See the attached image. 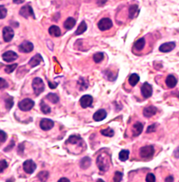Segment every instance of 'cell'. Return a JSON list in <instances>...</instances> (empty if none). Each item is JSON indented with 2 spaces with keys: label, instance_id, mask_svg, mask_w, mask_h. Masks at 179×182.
<instances>
[{
  "label": "cell",
  "instance_id": "6da1fadb",
  "mask_svg": "<svg viewBox=\"0 0 179 182\" xmlns=\"http://www.w3.org/2000/svg\"><path fill=\"white\" fill-rule=\"evenodd\" d=\"M32 88H33V90L34 94H36L37 96L39 95L40 94H42V92L45 91V84L43 81H42V79H40L39 77H36L33 79L32 81Z\"/></svg>",
  "mask_w": 179,
  "mask_h": 182
},
{
  "label": "cell",
  "instance_id": "7a4b0ae2",
  "mask_svg": "<svg viewBox=\"0 0 179 182\" xmlns=\"http://www.w3.org/2000/svg\"><path fill=\"white\" fill-rule=\"evenodd\" d=\"M96 164L101 171H106L109 169V160L106 156L103 155V154L98 156L96 160Z\"/></svg>",
  "mask_w": 179,
  "mask_h": 182
},
{
  "label": "cell",
  "instance_id": "3957f363",
  "mask_svg": "<svg viewBox=\"0 0 179 182\" xmlns=\"http://www.w3.org/2000/svg\"><path fill=\"white\" fill-rule=\"evenodd\" d=\"M155 149L152 145L141 147L140 149V156L143 159H150L154 155Z\"/></svg>",
  "mask_w": 179,
  "mask_h": 182
},
{
  "label": "cell",
  "instance_id": "277c9868",
  "mask_svg": "<svg viewBox=\"0 0 179 182\" xmlns=\"http://www.w3.org/2000/svg\"><path fill=\"white\" fill-rule=\"evenodd\" d=\"M34 106V102L30 99H24L19 101L18 106L20 110L23 111H30Z\"/></svg>",
  "mask_w": 179,
  "mask_h": 182
},
{
  "label": "cell",
  "instance_id": "5b68a950",
  "mask_svg": "<svg viewBox=\"0 0 179 182\" xmlns=\"http://www.w3.org/2000/svg\"><path fill=\"white\" fill-rule=\"evenodd\" d=\"M97 27L100 31H106L113 27V22L109 18H103L98 22Z\"/></svg>",
  "mask_w": 179,
  "mask_h": 182
},
{
  "label": "cell",
  "instance_id": "8992f818",
  "mask_svg": "<svg viewBox=\"0 0 179 182\" xmlns=\"http://www.w3.org/2000/svg\"><path fill=\"white\" fill-rule=\"evenodd\" d=\"M23 169L24 171L28 174H32L34 173V171L36 170L37 165L32 159L26 160L23 163Z\"/></svg>",
  "mask_w": 179,
  "mask_h": 182
},
{
  "label": "cell",
  "instance_id": "52a82bcc",
  "mask_svg": "<svg viewBox=\"0 0 179 182\" xmlns=\"http://www.w3.org/2000/svg\"><path fill=\"white\" fill-rule=\"evenodd\" d=\"M19 14L26 19H27L29 17L35 18L33 9H32V7L29 5V4H26V5L23 6L21 9H20Z\"/></svg>",
  "mask_w": 179,
  "mask_h": 182
},
{
  "label": "cell",
  "instance_id": "ba28073f",
  "mask_svg": "<svg viewBox=\"0 0 179 182\" xmlns=\"http://www.w3.org/2000/svg\"><path fill=\"white\" fill-rule=\"evenodd\" d=\"M141 94L143 96L145 99H148L152 96L153 94V87L148 82H145L141 86Z\"/></svg>",
  "mask_w": 179,
  "mask_h": 182
},
{
  "label": "cell",
  "instance_id": "9c48e42d",
  "mask_svg": "<svg viewBox=\"0 0 179 182\" xmlns=\"http://www.w3.org/2000/svg\"><path fill=\"white\" fill-rule=\"evenodd\" d=\"M93 101V98L89 94L82 96L80 99V104L83 109H86L87 107L91 106Z\"/></svg>",
  "mask_w": 179,
  "mask_h": 182
},
{
  "label": "cell",
  "instance_id": "30bf717a",
  "mask_svg": "<svg viewBox=\"0 0 179 182\" xmlns=\"http://www.w3.org/2000/svg\"><path fill=\"white\" fill-rule=\"evenodd\" d=\"M14 36V30L10 27H5L3 29V38L5 42H9L12 40Z\"/></svg>",
  "mask_w": 179,
  "mask_h": 182
},
{
  "label": "cell",
  "instance_id": "8fae6325",
  "mask_svg": "<svg viewBox=\"0 0 179 182\" xmlns=\"http://www.w3.org/2000/svg\"><path fill=\"white\" fill-rule=\"evenodd\" d=\"M54 121L50 119H42L40 121L39 126L42 130L44 131H49L50 129L53 128L54 126Z\"/></svg>",
  "mask_w": 179,
  "mask_h": 182
},
{
  "label": "cell",
  "instance_id": "7c38bea8",
  "mask_svg": "<svg viewBox=\"0 0 179 182\" xmlns=\"http://www.w3.org/2000/svg\"><path fill=\"white\" fill-rule=\"evenodd\" d=\"M34 49V45L32 42L24 41L19 46V50L23 53H29Z\"/></svg>",
  "mask_w": 179,
  "mask_h": 182
},
{
  "label": "cell",
  "instance_id": "4fadbf2b",
  "mask_svg": "<svg viewBox=\"0 0 179 182\" xmlns=\"http://www.w3.org/2000/svg\"><path fill=\"white\" fill-rule=\"evenodd\" d=\"M83 143L82 139L79 135H71L70 136L67 140L65 141L66 144H70V145H79L81 146Z\"/></svg>",
  "mask_w": 179,
  "mask_h": 182
},
{
  "label": "cell",
  "instance_id": "5bb4252c",
  "mask_svg": "<svg viewBox=\"0 0 179 182\" xmlns=\"http://www.w3.org/2000/svg\"><path fill=\"white\" fill-rule=\"evenodd\" d=\"M176 47V43L173 42H166L163 44H161L159 47V51L161 52H163V53H167V52H170L173 49H175Z\"/></svg>",
  "mask_w": 179,
  "mask_h": 182
},
{
  "label": "cell",
  "instance_id": "9a60e30c",
  "mask_svg": "<svg viewBox=\"0 0 179 182\" xmlns=\"http://www.w3.org/2000/svg\"><path fill=\"white\" fill-rule=\"evenodd\" d=\"M18 57L17 53L13 51H7L2 54V59L7 62H12L16 60Z\"/></svg>",
  "mask_w": 179,
  "mask_h": 182
},
{
  "label": "cell",
  "instance_id": "2e32d148",
  "mask_svg": "<svg viewBox=\"0 0 179 182\" xmlns=\"http://www.w3.org/2000/svg\"><path fill=\"white\" fill-rule=\"evenodd\" d=\"M143 129V124L139 121H137L136 123L133 124L132 127L133 136L134 137L139 136L140 134L142 133Z\"/></svg>",
  "mask_w": 179,
  "mask_h": 182
},
{
  "label": "cell",
  "instance_id": "e0dca14e",
  "mask_svg": "<svg viewBox=\"0 0 179 182\" xmlns=\"http://www.w3.org/2000/svg\"><path fill=\"white\" fill-rule=\"evenodd\" d=\"M107 117V112L105 109H101L97 110L93 115V119L96 121H101Z\"/></svg>",
  "mask_w": 179,
  "mask_h": 182
},
{
  "label": "cell",
  "instance_id": "ac0fdd59",
  "mask_svg": "<svg viewBox=\"0 0 179 182\" xmlns=\"http://www.w3.org/2000/svg\"><path fill=\"white\" fill-rule=\"evenodd\" d=\"M156 113H157V108L153 106L145 107L143 111V116L146 118H150V117L154 116Z\"/></svg>",
  "mask_w": 179,
  "mask_h": 182
},
{
  "label": "cell",
  "instance_id": "d6986e66",
  "mask_svg": "<svg viewBox=\"0 0 179 182\" xmlns=\"http://www.w3.org/2000/svg\"><path fill=\"white\" fill-rule=\"evenodd\" d=\"M177 83H178L177 79H176V77L173 76V74H169L166 79V86L170 89L174 88V87L176 86V84H177Z\"/></svg>",
  "mask_w": 179,
  "mask_h": 182
},
{
  "label": "cell",
  "instance_id": "ffe728a7",
  "mask_svg": "<svg viewBox=\"0 0 179 182\" xmlns=\"http://www.w3.org/2000/svg\"><path fill=\"white\" fill-rule=\"evenodd\" d=\"M42 61H43V59H42V56L39 54H37L36 55L32 57V59L29 61V64L32 67H35L38 66Z\"/></svg>",
  "mask_w": 179,
  "mask_h": 182
},
{
  "label": "cell",
  "instance_id": "44dd1931",
  "mask_svg": "<svg viewBox=\"0 0 179 182\" xmlns=\"http://www.w3.org/2000/svg\"><path fill=\"white\" fill-rule=\"evenodd\" d=\"M91 159L89 157L85 156L84 158H82L80 161V166L81 167V169H87L89 168L91 165Z\"/></svg>",
  "mask_w": 179,
  "mask_h": 182
},
{
  "label": "cell",
  "instance_id": "7402d4cb",
  "mask_svg": "<svg viewBox=\"0 0 179 182\" xmlns=\"http://www.w3.org/2000/svg\"><path fill=\"white\" fill-rule=\"evenodd\" d=\"M49 33L52 37H59L61 35V30H60L59 27L52 25L49 28Z\"/></svg>",
  "mask_w": 179,
  "mask_h": 182
},
{
  "label": "cell",
  "instance_id": "603a6c76",
  "mask_svg": "<svg viewBox=\"0 0 179 182\" xmlns=\"http://www.w3.org/2000/svg\"><path fill=\"white\" fill-rule=\"evenodd\" d=\"M76 20L72 17H68L64 23V27L66 29H72L75 26Z\"/></svg>",
  "mask_w": 179,
  "mask_h": 182
},
{
  "label": "cell",
  "instance_id": "cb8c5ba5",
  "mask_svg": "<svg viewBox=\"0 0 179 182\" xmlns=\"http://www.w3.org/2000/svg\"><path fill=\"white\" fill-rule=\"evenodd\" d=\"M140 81V76H138V74L133 73L130 76L129 79H128V82L129 84L132 86H135Z\"/></svg>",
  "mask_w": 179,
  "mask_h": 182
},
{
  "label": "cell",
  "instance_id": "d4e9b609",
  "mask_svg": "<svg viewBox=\"0 0 179 182\" xmlns=\"http://www.w3.org/2000/svg\"><path fill=\"white\" fill-rule=\"evenodd\" d=\"M145 44V40L144 38H140L138 39L134 43V48L137 51H141L144 48Z\"/></svg>",
  "mask_w": 179,
  "mask_h": 182
},
{
  "label": "cell",
  "instance_id": "484cf974",
  "mask_svg": "<svg viewBox=\"0 0 179 182\" xmlns=\"http://www.w3.org/2000/svg\"><path fill=\"white\" fill-rule=\"evenodd\" d=\"M138 14V6L137 4L131 5L129 8V17L130 19H133Z\"/></svg>",
  "mask_w": 179,
  "mask_h": 182
},
{
  "label": "cell",
  "instance_id": "4316f807",
  "mask_svg": "<svg viewBox=\"0 0 179 182\" xmlns=\"http://www.w3.org/2000/svg\"><path fill=\"white\" fill-rule=\"evenodd\" d=\"M87 24L85 23V21H82L81 23L80 24V25L78 26L76 32H75V35H80V34H82L84 33V32L87 30Z\"/></svg>",
  "mask_w": 179,
  "mask_h": 182
},
{
  "label": "cell",
  "instance_id": "83f0119b",
  "mask_svg": "<svg viewBox=\"0 0 179 182\" xmlns=\"http://www.w3.org/2000/svg\"><path fill=\"white\" fill-rule=\"evenodd\" d=\"M129 154L130 151L126 149H123L121 150L119 153V159L121 161H127L128 158H129Z\"/></svg>",
  "mask_w": 179,
  "mask_h": 182
},
{
  "label": "cell",
  "instance_id": "f1b7e54d",
  "mask_svg": "<svg viewBox=\"0 0 179 182\" xmlns=\"http://www.w3.org/2000/svg\"><path fill=\"white\" fill-rule=\"evenodd\" d=\"M100 133H101L102 135L108 137H113L115 134L114 130L110 128V127H108V128L105 129H102V130H100Z\"/></svg>",
  "mask_w": 179,
  "mask_h": 182
},
{
  "label": "cell",
  "instance_id": "f546056e",
  "mask_svg": "<svg viewBox=\"0 0 179 182\" xmlns=\"http://www.w3.org/2000/svg\"><path fill=\"white\" fill-rule=\"evenodd\" d=\"M40 109L45 114H50L51 112V108H50V106L47 105V104H45L43 100H42L41 103H40Z\"/></svg>",
  "mask_w": 179,
  "mask_h": 182
},
{
  "label": "cell",
  "instance_id": "4dcf8cb0",
  "mask_svg": "<svg viewBox=\"0 0 179 182\" xmlns=\"http://www.w3.org/2000/svg\"><path fill=\"white\" fill-rule=\"evenodd\" d=\"M47 99H48L50 102H52V104H57L60 100L58 96H57L56 94L54 93H50L47 94Z\"/></svg>",
  "mask_w": 179,
  "mask_h": 182
},
{
  "label": "cell",
  "instance_id": "1f68e13d",
  "mask_svg": "<svg viewBox=\"0 0 179 182\" xmlns=\"http://www.w3.org/2000/svg\"><path fill=\"white\" fill-rule=\"evenodd\" d=\"M4 101H5V106H6V108L8 109V110L11 109L14 105V101H13V98H12V96H8L7 98L4 99Z\"/></svg>",
  "mask_w": 179,
  "mask_h": 182
},
{
  "label": "cell",
  "instance_id": "d6a6232c",
  "mask_svg": "<svg viewBox=\"0 0 179 182\" xmlns=\"http://www.w3.org/2000/svg\"><path fill=\"white\" fill-rule=\"evenodd\" d=\"M104 59V54L103 52H97L93 55V60L95 63H100Z\"/></svg>",
  "mask_w": 179,
  "mask_h": 182
},
{
  "label": "cell",
  "instance_id": "836d02e7",
  "mask_svg": "<svg viewBox=\"0 0 179 182\" xmlns=\"http://www.w3.org/2000/svg\"><path fill=\"white\" fill-rule=\"evenodd\" d=\"M37 177L41 181H45L47 180L49 177V173L46 171H40L39 173L37 174Z\"/></svg>",
  "mask_w": 179,
  "mask_h": 182
},
{
  "label": "cell",
  "instance_id": "e575fe53",
  "mask_svg": "<svg viewBox=\"0 0 179 182\" xmlns=\"http://www.w3.org/2000/svg\"><path fill=\"white\" fill-rule=\"evenodd\" d=\"M78 84H79L80 90H85L88 87V83L83 78H80L78 81Z\"/></svg>",
  "mask_w": 179,
  "mask_h": 182
},
{
  "label": "cell",
  "instance_id": "d590c367",
  "mask_svg": "<svg viewBox=\"0 0 179 182\" xmlns=\"http://www.w3.org/2000/svg\"><path fill=\"white\" fill-rule=\"evenodd\" d=\"M17 67V64H11V65H7L5 66L4 71L7 74H11L12 72H13L15 70V69H16Z\"/></svg>",
  "mask_w": 179,
  "mask_h": 182
},
{
  "label": "cell",
  "instance_id": "8d00e7d4",
  "mask_svg": "<svg viewBox=\"0 0 179 182\" xmlns=\"http://www.w3.org/2000/svg\"><path fill=\"white\" fill-rule=\"evenodd\" d=\"M123 174L122 172L120 171H115L114 177H113V181H116V182H119L123 180Z\"/></svg>",
  "mask_w": 179,
  "mask_h": 182
},
{
  "label": "cell",
  "instance_id": "74e56055",
  "mask_svg": "<svg viewBox=\"0 0 179 182\" xmlns=\"http://www.w3.org/2000/svg\"><path fill=\"white\" fill-rule=\"evenodd\" d=\"M145 181L147 182H154L155 181V176L153 174L149 173L147 174L145 178Z\"/></svg>",
  "mask_w": 179,
  "mask_h": 182
},
{
  "label": "cell",
  "instance_id": "f35d334b",
  "mask_svg": "<svg viewBox=\"0 0 179 182\" xmlns=\"http://www.w3.org/2000/svg\"><path fill=\"white\" fill-rule=\"evenodd\" d=\"M0 164H1V166H0L1 170H0V171H1V173H3V171L7 168V167H8V164H7V162L5 160H4V159L1 160Z\"/></svg>",
  "mask_w": 179,
  "mask_h": 182
},
{
  "label": "cell",
  "instance_id": "ab89813d",
  "mask_svg": "<svg viewBox=\"0 0 179 182\" xmlns=\"http://www.w3.org/2000/svg\"><path fill=\"white\" fill-rule=\"evenodd\" d=\"M0 9H1V19H2L5 18V17L7 16V9L5 8L3 5H1V7H0Z\"/></svg>",
  "mask_w": 179,
  "mask_h": 182
},
{
  "label": "cell",
  "instance_id": "60d3db41",
  "mask_svg": "<svg viewBox=\"0 0 179 182\" xmlns=\"http://www.w3.org/2000/svg\"><path fill=\"white\" fill-rule=\"evenodd\" d=\"M156 124H153L152 125H150L148 127L147 130H146V133L149 134V133H152V132H154L156 129Z\"/></svg>",
  "mask_w": 179,
  "mask_h": 182
},
{
  "label": "cell",
  "instance_id": "b9f144b4",
  "mask_svg": "<svg viewBox=\"0 0 179 182\" xmlns=\"http://www.w3.org/2000/svg\"><path fill=\"white\" fill-rule=\"evenodd\" d=\"M0 135H1V143H4V141H6L7 139V134L5 133L4 131H0Z\"/></svg>",
  "mask_w": 179,
  "mask_h": 182
},
{
  "label": "cell",
  "instance_id": "7bdbcfd3",
  "mask_svg": "<svg viewBox=\"0 0 179 182\" xmlns=\"http://www.w3.org/2000/svg\"><path fill=\"white\" fill-rule=\"evenodd\" d=\"M14 145H15V144H14V140H12V141H10V142H9V145L7 146L6 148H5L4 149V151H10L11 150V149L13 148V147L14 146Z\"/></svg>",
  "mask_w": 179,
  "mask_h": 182
},
{
  "label": "cell",
  "instance_id": "ee69618b",
  "mask_svg": "<svg viewBox=\"0 0 179 182\" xmlns=\"http://www.w3.org/2000/svg\"><path fill=\"white\" fill-rule=\"evenodd\" d=\"M0 82H1V89H4V88H7L9 86V84L7 82L4 80V79H2L1 78V81H0Z\"/></svg>",
  "mask_w": 179,
  "mask_h": 182
},
{
  "label": "cell",
  "instance_id": "f6af8a7d",
  "mask_svg": "<svg viewBox=\"0 0 179 182\" xmlns=\"http://www.w3.org/2000/svg\"><path fill=\"white\" fill-rule=\"evenodd\" d=\"M173 155H174L176 158H177V159L179 158V147H178V148H176L175 149L174 152H173Z\"/></svg>",
  "mask_w": 179,
  "mask_h": 182
},
{
  "label": "cell",
  "instance_id": "bcb514c9",
  "mask_svg": "<svg viewBox=\"0 0 179 182\" xmlns=\"http://www.w3.org/2000/svg\"><path fill=\"white\" fill-rule=\"evenodd\" d=\"M48 83H49V86H50V89H55L57 86V85H58V84L57 83L52 84V83H50V81L48 82Z\"/></svg>",
  "mask_w": 179,
  "mask_h": 182
},
{
  "label": "cell",
  "instance_id": "7dc6e473",
  "mask_svg": "<svg viewBox=\"0 0 179 182\" xmlns=\"http://www.w3.org/2000/svg\"><path fill=\"white\" fill-rule=\"evenodd\" d=\"M106 2H107V0H97V3L98 5L101 6V5H103V4H104Z\"/></svg>",
  "mask_w": 179,
  "mask_h": 182
},
{
  "label": "cell",
  "instance_id": "c3c4849f",
  "mask_svg": "<svg viewBox=\"0 0 179 182\" xmlns=\"http://www.w3.org/2000/svg\"><path fill=\"white\" fill-rule=\"evenodd\" d=\"M173 176H168L167 178H166L165 179V181H173Z\"/></svg>",
  "mask_w": 179,
  "mask_h": 182
},
{
  "label": "cell",
  "instance_id": "681fc988",
  "mask_svg": "<svg viewBox=\"0 0 179 182\" xmlns=\"http://www.w3.org/2000/svg\"><path fill=\"white\" fill-rule=\"evenodd\" d=\"M14 4H22L24 2V0H12Z\"/></svg>",
  "mask_w": 179,
  "mask_h": 182
},
{
  "label": "cell",
  "instance_id": "f907efd6",
  "mask_svg": "<svg viewBox=\"0 0 179 182\" xmlns=\"http://www.w3.org/2000/svg\"><path fill=\"white\" fill-rule=\"evenodd\" d=\"M59 182L60 181H70V180L67 178H65V177H63V178H61L60 179H59Z\"/></svg>",
  "mask_w": 179,
  "mask_h": 182
},
{
  "label": "cell",
  "instance_id": "816d5d0a",
  "mask_svg": "<svg viewBox=\"0 0 179 182\" xmlns=\"http://www.w3.org/2000/svg\"><path fill=\"white\" fill-rule=\"evenodd\" d=\"M97 181H104L103 180H102V179H97Z\"/></svg>",
  "mask_w": 179,
  "mask_h": 182
},
{
  "label": "cell",
  "instance_id": "f5cc1de1",
  "mask_svg": "<svg viewBox=\"0 0 179 182\" xmlns=\"http://www.w3.org/2000/svg\"><path fill=\"white\" fill-rule=\"evenodd\" d=\"M178 98L179 99V93H178Z\"/></svg>",
  "mask_w": 179,
  "mask_h": 182
}]
</instances>
